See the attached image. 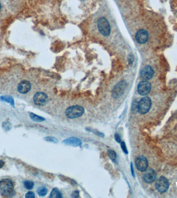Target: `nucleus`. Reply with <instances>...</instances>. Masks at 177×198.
I'll return each instance as SVG.
<instances>
[{"label": "nucleus", "instance_id": "nucleus-19", "mask_svg": "<svg viewBox=\"0 0 177 198\" xmlns=\"http://www.w3.org/2000/svg\"><path fill=\"white\" fill-rule=\"evenodd\" d=\"M23 185L25 188L28 190L33 189L34 187V183L30 181H25L23 182Z\"/></svg>", "mask_w": 177, "mask_h": 198}, {"label": "nucleus", "instance_id": "nucleus-5", "mask_svg": "<svg viewBox=\"0 0 177 198\" xmlns=\"http://www.w3.org/2000/svg\"><path fill=\"white\" fill-rule=\"evenodd\" d=\"M169 186V183L167 179L164 176H161L156 181L155 187L159 192L164 193L166 192Z\"/></svg>", "mask_w": 177, "mask_h": 198}, {"label": "nucleus", "instance_id": "nucleus-10", "mask_svg": "<svg viewBox=\"0 0 177 198\" xmlns=\"http://www.w3.org/2000/svg\"><path fill=\"white\" fill-rule=\"evenodd\" d=\"M154 75L153 68L149 66L144 67L140 72V77L144 81L150 80Z\"/></svg>", "mask_w": 177, "mask_h": 198}, {"label": "nucleus", "instance_id": "nucleus-3", "mask_svg": "<svg viewBox=\"0 0 177 198\" xmlns=\"http://www.w3.org/2000/svg\"><path fill=\"white\" fill-rule=\"evenodd\" d=\"M152 102L149 97H144L142 98L137 105V110L141 114L147 113L150 109Z\"/></svg>", "mask_w": 177, "mask_h": 198}, {"label": "nucleus", "instance_id": "nucleus-6", "mask_svg": "<svg viewBox=\"0 0 177 198\" xmlns=\"http://www.w3.org/2000/svg\"><path fill=\"white\" fill-rule=\"evenodd\" d=\"M127 87V83L125 81L120 82L118 84L113 88L112 92V96L113 98L117 99L121 96L124 92Z\"/></svg>", "mask_w": 177, "mask_h": 198}, {"label": "nucleus", "instance_id": "nucleus-14", "mask_svg": "<svg viewBox=\"0 0 177 198\" xmlns=\"http://www.w3.org/2000/svg\"><path fill=\"white\" fill-rule=\"evenodd\" d=\"M63 142L66 145L73 146H79L81 145V143H82L80 139L75 137L69 138L65 139L63 141Z\"/></svg>", "mask_w": 177, "mask_h": 198}, {"label": "nucleus", "instance_id": "nucleus-7", "mask_svg": "<svg viewBox=\"0 0 177 198\" xmlns=\"http://www.w3.org/2000/svg\"><path fill=\"white\" fill-rule=\"evenodd\" d=\"M137 89L140 95L146 96L150 93L151 89V85L149 82L143 81L139 83Z\"/></svg>", "mask_w": 177, "mask_h": 198}, {"label": "nucleus", "instance_id": "nucleus-20", "mask_svg": "<svg viewBox=\"0 0 177 198\" xmlns=\"http://www.w3.org/2000/svg\"><path fill=\"white\" fill-rule=\"evenodd\" d=\"M108 154L109 156L110 157V158H111L113 161H116L117 158V155L115 151H112V150H109V151H108Z\"/></svg>", "mask_w": 177, "mask_h": 198}, {"label": "nucleus", "instance_id": "nucleus-26", "mask_svg": "<svg viewBox=\"0 0 177 198\" xmlns=\"http://www.w3.org/2000/svg\"><path fill=\"white\" fill-rule=\"evenodd\" d=\"M71 196L74 198H77L79 197V192L77 191H75L74 192H73V194L71 195Z\"/></svg>", "mask_w": 177, "mask_h": 198}, {"label": "nucleus", "instance_id": "nucleus-23", "mask_svg": "<svg viewBox=\"0 0 177 198\" xmlns=\"http://www.w3.org/2000/svg\"><path fill=\"white\" fill-rule=\"evenodd\" d=\"M25 197L26 198H34L35 195L33 192L30 191L25 195Z\"/></svg>", "mask_w": 177, "mask_h": 198}, {"label": "nucleus", "instance_id": "nucleus-29", "mask_svg": "<svg viewBox=\"0 0 177 198\" xmlns=\"http://www.w3.org/2000/svg\"><path fill=\"white\" fill-rule=\"evenodd\" d=\"M131 169H132V172L133 176H134V171H133V168L132 164V166H131Z\"/></svg>", "mask_w": 177, "mask_h": 198}, {"label": "nucleus", "instance_id": "nucleus-25", "mask_svg": "<svg viewBox=\"0 0 177 198\" xmlns=\"http://www.w3.org/2000/svg\"><path fill=\"white\" fill-rule=\"evenodd\" d=\"M128 61H129V63L130 64H132L133 62H134V56L132 54L129 55V57H128Z\"/></svg>", "mask_w": 177, "mask_h": 198}, {"label": "nucleus", "instance_id": "nucleus-13", "mask_svg": "<svg viewBox=\"0 0 177 198\" xmlns=\"http://www.w3.org/2000/svg\"><path fill=\"white\" fill-rule=\"evenodd\" d=\"M31 86L30 82L27 81H23L20 83L18 86V91L20 93L24 94L30 91Z\"/></svg>", "mask_w": 177, "mask_h": 198}, {"label": "nucleus", "instance_id": "nucleus-4", "mask_svg": "<svg viewBox=\"0 0 177 198\" xmlns=\"http://www.w3.org/2000/svg\"><path fill=\"white\" fill-rule=\"evenodd\" d=\"M97 26L98 30L103 35L108 36L110 33V24L108 21L104 17L100 18L98 20Z\"/></svg>", "mask_w": 177, "mask_h": 198}, {"label": "nucleus", "instance_id": "nucleus-17", "mask_svg": "<svg viewBox=\"0 0 177 198\" xmlns=\"http://www.w3.org/2000/svg\"><path fill=\"white\" fill-rule=\"evenodd\" d=\"M29 114H30V118H31L32 120H33L34 121H35V122H42V121L45 120V119L43 118V117L36 115L33 114V113L30 112Z\"/></svg>", "mask_w": 177, "mask_h": 198}, {"label": "nucleus", "instance_id": "nucleus-16", "mask_svg": "<svg viewBox=\"0 0 177 198\" xmlns=\"http://www.w3.org/2000/svg\"><path fill=\"white\" fill-rule=\"evenodd\" d=\"M50 197L52 198H62V194L61 192H60V191L57 188L52 190V191L51 192Z\"/></svg>", "mask_w": 177, "mask_h": 198}, {"label": "nucleus", "instance_id": "nucleus-30", "mask_svg": "<svg viewBox=\"0 0 177 198\" xmlns=\"http://www.w3.org/2000/svg\"><path fill=\"white\" fill-rule=\"evenodd\" d=\"M1 3H0V11H1Z\"/></svg>", "mask_w": 177, "mask_h": 198}, {"label": "nucleus", "instance_id": "nucleus-21", "mask_svg": "<svg viewBox=\"0 0 177 198\" xmlns=\"http://www.w3.org/2000/svg\"><path fill=\"white\" fill-rule=\"evenodd\" d=\"M46 141L49 142H54V143H57L58 142V140L55 138L53 137H47L45 138Z\"/></svg>", "mask_w": 177, "mask_h": 198}, {"label": "nucleus", "instance_id": "nucleus-22", "mask_svg": "<svg viewBox=\"0 0 177 198\" xmlns=\"http://www.w3.org/2000/svg\"><path fill=\"white\" fill-rule=\"evenodd\" d=\"M3 126L4 129L6 130V131L9 130L11 129V123L9 122H5L3 123Z\"/></svg>", "mask_w": 177, "mask_h": 198}, {"label": "nucleus", "instance_id": "nucleus-8", "mask_svg": "<svg viewBox=\"0 0 177 198\" xmlns=\"http://www.w3.org/2000/svg\"><path fill=\"white\" fill-rule=\"evenodd\" d=\"M135 164L137 169L140 171H146L148 166L147 159L143 156L138 157L136 160Z\"/></svg>", "mask_w": 177, "mask_h": 198}, {"label": "nucleus", "instance_id": "nucleus-9", "mask_svg": "<svg viewBox=\"0 0 177 198\" xmlns=\"http://www.w3.org/2000/svg\"><path fill=\"white\" fill-rule=\"evenodd\" d=\"M33 101L36 105L43 106L47 103L48 97L45 93L39 92L35 94Z\"/></svg>", "mask_w": 177, "mask_h": 198}, {"label": "nucleus", "instance_id": "nucleus-15", "mask_svg": "<svg viewBox=\"0 0 177 198\" xmlns=\"http://www.w3.org/2000/svg\"><path fill=\"white\" fill-rule=\"evenodd\" d=\"M0 100L1 101L3 102H7L8 103L10 104L12 106L14 107V105H15V102L13 100V98H12L11 97L8 96H5L1 97Z\"/></svg>", "mask_w": 177, "mask_h": 198}, {"label": "nucleus", "instance_id": "nucleus-28", "mask_svg": "<svg viewBox=\"0 0 177 198\" xmlns=\"http://www.w3.org/2000/svg\"><path fill=\"white\" fill-rule=\"evenodd\" d=\"M4 165V162L3 161L0 160V169H1L2 168H3Z\"/></svg>", "mask_w": 177, "mask_h": 198}, {"label": "nucleus", "instance_id": "nucleus-1", "mask_svg": "<svg viewBox=\"0 0 177 198\" xmlns=\"http://www.w3.org/2000/svg\"><path fill=\"white\" fill-rule=\"evenodd\" d=\"M0 191L5 197H12L15 195L13 183L9 179H4L0 182Z\"/></svg>", "mask_w": 177, "mask_h": 198}, {"label": "nucleus", "instance_id": "nucleus-11", "mask_svg": "<svg viewBox=\"0 0 177 198\" xmlns=\"http://www.w3.org/2000/svg\"><path fill=\"white\" fill-rule=\"evenodd\" d=\"M156 177V172L152 169L146 170V171L143 175V179L147 183H151L154 182Z\"/></svg>", "mask_w": 177, "mask_h": 198}, {"label": "nucleus", "instance_id": "nucleus-24", "mask_svg": "<svg viewBox=\"0 0 177 198\" xmlns=\"http://www.w3.org/2000/svg\"><path fill=\"white\" fill-rule=\"evenodd\" d=\"M121 148H122V149L123 150V151L125 152V153H128V150H127V146H126V145H125V142H122L121 143Z\"/></svg>", "mask_w": 177, "mask_h": 198}, {"label": "nucleus", "instance_id": "nucleus-12", "mask_svg": "<svg viewBox=\"0 0 177 198\" xmlns=\"http://www.w3.org/2000/svg\"><path fill=\"white\" fill-rule=\"evenodd\" d=\"M136 39L137 42L140 44L146 43L149 39V34L146 30H140L136 34Z\"/></svg>", "mask_w": 177, "mask_h": 198}, {"label": "nucleus", "instance_id": "nucleus-2", "mask_svg": "<svg viewBox=\"0 0 177 198\" xmlns=\"http://www.w3.org/2000/svg\"><path fill=\"white\" fill-rule=\"evenodd\" d=\"M85 112V110L81 106H73L67 108L65 115L68 118L75 119L81 117Z\"/></svg>", "mask_w": 177, "mask_h": 198}, {"label": "nucleus", "instance_id": "nucleus-18", "mask_svg": "<svg viewBox=\"0 0 177 198\" xmlns=\"http://www.w3.org/2000/svg\"><path fill=\"white\" fill-rule=\"evenodd\" d=\"M47 192V189L45 187H40L38 188L37 190V194H39V196H42V197L46 195Z\"/></svg>", "mask_w": 177, "mask_h": 198}, {"label": "nucleus", "instance_id": "nucleus-27", "mask_svg": "<svg viewBox=\"0 0 177 198\" xmlns=\"http://www.w3.org/2000/svg\"><path fill=\"white\" fill-rule=\"evenodd\" d=\"M115 139H116V141H117V142H120L121 141V139L120 137L119 136L118 134H116L115 135Z\"/></svg>", "mask_w": 177, "mask_h": 198}]
</instances>
